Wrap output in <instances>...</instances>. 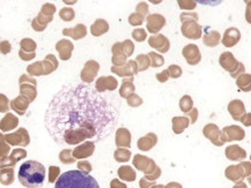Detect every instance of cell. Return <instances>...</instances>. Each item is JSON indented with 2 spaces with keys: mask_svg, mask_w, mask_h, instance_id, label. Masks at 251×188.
I'll list each match as a JSON object with an SVG mask.
<instances>
[{
  "mask_svg": "<svg viewBox=\"0 0 251 188\" xmlns=\"http://www.w3.org/2000/svg\"><path fill=\"white\" fill-rule=\"evenodd\" d=\"M121 116V101L100 94L91 84H65L50 101L44 114L48 134L58 145L102 141L114 133Z\"/></svg>",
  "mask_w": 251,
  "mask_h": 188,
  "instance_id": "obj_1",
  "label": "cell"
},
{
  "mask_svg": "<svg viewBox=\"0 0 251 188\" xmlns=\"http://www.w3.org/2000/svg\"><path fill=\"white\" fill-rule=\"evenodd\" d=\"M47 170L37 161H27L21 164L18 172V179L22 186L27 188H40L46 180Z\"/></svg>",
  "mask_w": 251,
  "mask_h": 188,
  "instance_id": "obj_2",
  "label": "cell"
},
{
  "mask_svg": "<svg viewBox=\"0 0 251 188\" xmlns=\"http://www.w3.org/2000/svg\"><path fill=\"white\" fill-rule=\"evenodd\" d=\"M54 188H100L98 181L89 173L80 170L66 171L54 183Z\"/></svg>",
  "mask_w": 251,
  "mask_h": 188,
  "instance_id": "obj_3",
  "label": "cell"
},
{
  "mask_svg": "<svg viewBox=\"0 0 251 188\" xmlns=\"http://www.w3.org/2000/svg\"><path fill=\"white\" fill-rule=\"evenodd\" d=\"M219 63H220V66L223 67L225 71L229 72L231 78L235 80L246 73V67H244L243 63H240L239 60L235 58L233 53L228 52V51L220 56Z\"/></svg>",
  "mask_w": 251,
  "mask_h": 188,
  "instance_id": "obj_4",
  "label": "cell"
},
{
  "mask_svg": "<svg viewBox=\"0 0 251 188\" xmlns=\"http://www.w3.org/2000/svg\"><path fill=\"white\" fill-rule=\"evenodd\" d=\"M244 136H246V132H244L242 127L231 125L221 129L220 141L223 143L235 141V140H236V141H241V140L244 139Z\"/></svg>",
  "mask_w": 251,
  "mask_h": 188,
  "instance_id": "obj_5",
  "label": "cell"
},
{
  "mask_svg": "<svg viewBox=\"0 0 251 188\" xmlns=\"http://www.w3.org/2000/svg\"><path fill=\"white\" fill-rule=\"evenodd\" d=\"M166 18L162 14H149L146 18V28L147 31L152 35L159 34V31L166 25Z\"/></svg>",
  "mask_w": 251,
  "mask_h": 188,
  "instance_id": "obj_6",
  "label": "cell"
},
{
  "mask_svg": "<svg viewBox=\"0 0 251 188\" xmlns=\"http://www.w3.org/2000/svg\"><path fill=\"white\" fill-rule=\"evenodd\" d=\"M182 35L189 40H199L202 35V28L198 22L186 21L182 23Z\"/></svg>",
  "mask_w": 251,
  "mask_h": 188,
  "instance_id": "obj_7",
  "label": "cell"
},
{
  "mask_svg": "<svg viewBox=\"0 0 251 188\" xmlns=\"http://www.w3.org/2000/svg\"><path fill=\"white\" fill-rule=\"evenodd\" d=\"M182 55L185 58L186 63L191 66L198 65L201 60V50L196 44H188V45L183 47Z\"/></svg>",
  "mask_w": 251,
  "mask_h": 188,
  "instance_id": "obj_8",
  "label": "cell"
},
{
  "mask_svg": "<svg viewBox=\"0 0 251 188\" xmlns=\"http://www.w3.org/2000/svg\"><path fill=\"white\" fill-rule=\"evenodd\" d=\"M111 72L120 78H133L138 74V66L134 60H127V63L122 67H111Z\"/></svg>",
  "mask_w": 251,
  "mask_h": 188,
  "instance_id": "obj_9",
  "label": "cell"
},
{
  "mask_svg": "<svg viewBox=\"0 0 251 188\" xmlns=\"http://www.w3.org/2000/svg\"><path fill=\"white\" fill-rule=\"evenodd\" d=\"M99 71L100 63L98 62H95V60H89V62H87L81 73V79L83 84H91L95 80L96 76H98Z\"/></svg>",
  "mask_w": 251,
  "mask_h": 188,
  "instance_id": "obj_10",
  "label": "cell"
},
{
  "mask_svg": "<svg viewBox=\"0 0 251 188\" xmlns=\"http://www.w3.org/2000/svg\"><path fill=\"white\" fill-rule=\"evenodd\" d=\"M149 45L151 47H153L154 50L159 51L160 53L168 52L170 49L169 40L162 34L152 35V36L149 38Z\"/></svg>",
  "mask_w": 251,
  "mask_h": 188,
  "instance_id": "obj_11",
  "label": "cell"
},
{
  "mask_svg": "<svg viewBox=\"0 0 251 188\" xmlns=\"http://www.w3.org/2000/svg\"><path fill=\"white\" fill-rule=\"evenodd\" d=\"M94 88L100 94H104L105 91H114L116 88H118V81L114 76H101L96 81Z\"/></svg>",
  "mask_w": 251,
  "mask_h": 188,
  "instance_id": "obj_12",
  "label": "cell"
},
{
  "mask_svg": "<svg viewBox=\"0 0 251 188\" xmlns=\"http://www.w3.org/2000/svg\"><path fill=\"white\" fill-rule=\"evenodd\" d=\"M241 33L237 28L230 27L225 31L223 38H221V43L226 47H233L240 42Z\"/></svg>",
  "mask_w": 251,
  "mask_h": 188,
  "instance_id": "obj_13",
  "label": "cell"
},
{
  "mask_svg": "<svg viewBox=\"0 0 251 188\" xmlns=\"http://www.w3.org/2000/svg\"><path fill=\"white\" fill-rule=\"evenodd\" d=\"M202 134L206 139L211 140L212 143L215 146H223L224 143L220 141V134L221 130L219 129V127L214 124H208L202 128Z\"/></svg>",
  "mask_w": 251,
  "mask_h": 188,
  "instance_id": "obj_14",
  "label": "cell"
},
{
  "mask_svg": "<svg viewBox=\"0 0 251 188\" xmlns=\"http://www.w3.org/2000/svg\"><path fill=\"white\" fill-rule=\"evenodd\" d=\"M228 112L230 113L231 118L236 122H240L241 118H242L244 114H246V106H244V103L240 100H234L231 101L229 104H228Z\"/></svg>",
  "mask_w": 251,
  "mask_h": 188,
  "instance_id": "obj_15",
  "label": "cell"
},
{
  "mask_svg": "<svg viewBox=\"0 0 251 188\" xmlns=\"http://www.w3.org/2000/svg\"><path fill=\"white\" fill-rule=\"evenodd\" d=\"M116 146H131V133L127 128L121 127V128L116 129V136H115Z\"/></svg>",
  "mask_w": 251,
  "mask_h": 188,
  "instance_id": "obj_16",
  "label": "cell"
},
{
  "mask_svg": "<svg viewBox=\"0 0 251 188\" xmlns=\"http://www.w3.org/2000/svg\"><path fill=\"white\" fill-rule=\"evenodd\" d=\"M157 142V136L155 133H149L147 135H145L144 138L139 139L138 141V146H139L140 150H150L152 149Z\"/></svg>",
  "mask_w": 251,
  "mask_h": 188,
  "instance_id": "obj_17",
  "label": "cell"
},
{
  "mask_svg": "<svg viewBox=\"0 0 251 188\" xmlns=\"http://www.w3.org/2000/svg\"><path fill=\"white\" fill-rule=\"evenodd\" d=\"M108 31H109V23L107 20H104V19H99V20H96L91 28L92 35L96 37L102 36V35L107 34Z\"/></svg>",
  "mask_w": 251,
  "mask_h": 188,
  "instance_id": "obj_18",
  "label": "cell"
},
{
  "mask_svg": "<svg viewBox=\"0 0 251 188\" xmlns=\"http://www.w3.org/2000/svg\"><path fill=\"white\" fill-rule=\"evenodd\" d=\"M133 81H134L133 78H124L123 79V84H122L121 88H120L121 97L127 98L130 95L134 94V91H136V87H134Z\"/></svg>",
  "mask_w": 251,
  "mask_h": 188,
  "instance_id": "obj_19",
  "label": "cell"
},
{
  "mask_svg": "<svg viewBox=\"0 0 251 188\" xmlns=\"http://www.w3.org/2000/svg\"><path fill=\"white\" fill-rule=\"evenodd\" d=\"M190 126L188 117H174L173 118V130L175 134H182Z\"/></svg>",
  "mask_w": 251,
  "mask_h": 188,
  "instance_id": "obj_20",
  "label": "cell"
},
{
  "mask_svg": "<svg viewBox=\"0 0 251 188\" xmlns=\"http://www.w3.org/2000/svg\"><path fill=\"white\" fill-rule=\"evenodd\" d=\"M202 42L206 46L208 47H215L219 45V43L221 42V35L217 30H211L210 33L205 34L202 37Z\"/></svg>",
  "mask_w": 251,
  "mask_h": 188,
  "instance_id": "obj_21",
  "label": "cell"
},
{
  "mask_svg": "<svg viewBox=\"0 0 251 188\" xmlns=\"http://www.w3.org/2000/svg\"><path fill=\"white\" fill-rule=\"evenodd\" d=\"M236 84L241 90L244 92H249L251 90V75L250 74H244L240 75L236 79Z\"/></svg>",
  "mask_w": 251,
  "mask_h": 188,
  "instance_id": "obj_22",
  "label": "cell"
},
{
  "mask_svg": "<svg viewBox=\"0 0 251 188\" xmlns=\"http://www.w3.org/2000/svg\"><path fill=\"white\" fill-rule=\"evenodd\" d=\"M226 156L230 159H240L246 157V151L239 146H230L226 149Z\"/></svg>",
  "mask_w": 251,
  "mask_h": 188,
  "instance_id": "obj_23",
  "label": "cell"
},
{
  "mask_svg": "<svg viewBox=\"0 0 251 188\" xmlns=\"http://www.w3.org/2000/svg\"><path fill=\"white\" fill-rule=\"evenodd\" d=\"M134 62L137 63L138 66V73L145 72L151 67V60L147 55H139L137 56V58Z\"/></svg>",
  "mask_w": 251,
  "mask_h": 188,
  "instance_id": "obj_24",
  "label": "cell"
},
{
  "mask_svg": "<svg viewBox=\"0 0 251 188\" xmlns=\"http://www.w3.org/2000/svg\"><path fill=\"white\" fill-rule=\"evenodd\" d=\"M147 56L151 60V67H153V68H157V67L165 65V58H163L162 55L155 52V51H151Z\"/></svg>",
  "mask_w": 251,
  "mask_h": 188,
  "instance_id": "obj_25",
  "label": "cell"
},
{
  "mask_svg": "<svg viewBox=\"0 0 251 188\" xmlns=\"http://www.w3.org/2000/svg\"><path fill=\"white\" fill-rule=\"evenodd\" d=\"M179 109H181L182 112L189 113L190 111L194 109V101H192L191 96L189 95H184L179 101Z\"/></svg>",
  "mask_w": 251,
  "mask_h": 188,
  "instance_id": "obj_26",
  "label": "cell"
},
{
  "mask_svg": "<svg viewBox=\"0 0 251 188\" xmlns=\"http://www.w3.org/2000/svg\"><path fill=\"white\" fill-rule=\"evenodd\" d=\"M86 34H87V29L83 24H79L78 27H75V29L73 30H69V29L64 30V35H71V36L75 38V40L85 37Z\"/></svg>",
  "mask_w": 251,
  "mask_h": 188,
  "instance_id": "obj_27",
  "label": "cell"
},
{
  "mask_svg": "<svg viewBox=\"0 0 251 188\" xmlns=\"http://www.w3.org/2000/svg\"><path fill=\"white\" fill-rule=\"evenodd\" d=\"M121 50H122V52H123L124 55L127 57V58H128V57H131L134 52L133 42H132V41H130V40L124 41V42H121Z\"/></svg>",
  "mask_w": 251,
  "mask_h": 188,
  "instance_id": "obj_28",
  "label": "cell"
},
{
  "mask_svg": "<svg viewBox=\"0 0 251 188\" xmlns=\"http://www.w3.org/2000/svg\"><path fill=\"white\" fill-rule=\"evenodd\" d=\"M72 47H73V45L71 43H69V41H62V42H60L57 45V49L58 50H60V49L63 50L62 51V58L64 60L67 59L71 56V52H69V51H67V50L71 51V50H72Z\"/></svg>",
  "mask_w": 251,
  "mask_h": 188,
  "instance_id": "obj_29",
  "label": "cell"
},
{
  "mask_svg": "<svg viewBox=\"0 0 251 188\" xmlns=\"http://www.w3.org/2000/svg\"><path fill=\"white\" fill-rule=\"evenodd\" d=\"M127 60H128L127 57L124 56L123 53H117V55H112L111 63H112V66L122 67L127 63Z\"/></svg>",
  "mask_w": 251,
  "mask_h": 188,
  "instance_id": "obj_30",
  "label": "cell"
},
{
  "mask_svg": "<svg viewBox=\"0 0 251 188\" xmlns=\"http://www.w3.org/2000/svg\"><path fill=\"white\" fill-rule=\"evenodd\" d=\"M167 73H168L169 79H178L181 78L183 71L178 65H170L168 68H167Z\"/></svg>",
  "mask_w": 251,
  "mask_h": 188,
  "instance_id": "obj_31",
  "label": "cell"
},
{
  "mask_svg": "<svg viewBox=\"0 0 251 188\" xmlns=\"http://www.w3.org/2000/svg\"><path fill=\"white\" fill-rule=\"evenodd\" d=\"M126 102H127L128 106H131V107H138L144 103L143 98H141L140 96H138L137 94L130 95V96L126 98Z\"/></svg>",
  "mask_w": 251,
  "mask_h": 188,
  "instance_id": "obj_32",
  "label": "cell"
},
{
  "mask_svg": "<svg viewBox=\"0 0 251 188\" xmlns=\"http://www.w3.org/2000/svg\"><path fill=\"white\" fill-rule=\"evenodd\" d=\"M132 37H133V40L136 42H144L147 38V33L143 28H138V29H134L132 31Z\"/></svg>",
  "mask_w": 251,
  "mask_h": 188,
  "instance_id": "obj_33",
  "label": "cell"
},
{
  "mask_svg": "<svg viewBox=\"0 0 251 188\" xmlns=\"http://www.w3.org/2000/svg\"><path fill=\"white\" fill-rule=\"evenodd\" d=\"M179 19H181L182 23H183V22H186V21L198 22L199 17H198V14L196 12H184V13H182Z\"/></svg>",
  "mask_w": 251,
  "mask_h": 188,
  "instance_id": "obj_34",
  "label": "cell"
},
{
  "mask_svg": "<svg viewBox=\"0 0 251 188\" xmlns=\"http://www.w3.org/2000/svg\"><path fill=\"white\" fill-rule=\"evenodd\" d=\"M144 20H145V18L141 17L140 14H138V13H132L130 17H128V23H130L131 25H133V27H137V25L143 24Z\"/></svg>",
  "mask_w": 251,
  "mask_h": 188,
  "instance_id": "obj_35",
  "label": "cell"
},
{
  "mask_svg": "<svg viewBox=\"0 0 251 188\" xmlns=\"http://www.w3.org/2000/svg\"><path fill=\"white\" fill-rule=\"evenodd\" d=\"M149 4L145 1H141L139 2V4L137 5V8H136V13H138V14H140L141 17H144L145 19L147 18V15H149Z\"/></svg>",
  "mask_w": 251,
  "mask_h": 188,
  "instance_id": "obj_36",
  "label": "cell"
},
{
  "mask_svg": "<svg viewBox=\"0 0 251 188\" xmlns=\"http://www.w3.org/2000/svg\"><path fill=\"white\" fill-rule=\"evenodd\" d=\"M177 4H178L179 8L182 9H195L196 6H197V2L196 1H192V0H179V1H177Z\"/></svg>",
  "mask_w": 251,
  "mask_h": 188,
  "instance_id": "obj_37",
  "label": "cell"
},
{
  "mask_svg": "<svg viewBox=\"0 0 251 188\" xmlns=\"http://www.w3.org/2000/svg\"><path fill=\"white\" fill-rule=\"evenodd\" d=\"M115 158L117 161H127L130 158V151L125 150V149H118L115 151Z\"/></svg>",
  "mask_w": 251,
  "mask_h": 188,
  "instance_id": "obj_38",
  "label": "cell"
},
{
  "mask_svg": "<svg viewBox=\"0 0 251 188\" xmlns=\"http://www.w3.org/2000/svg\"><path fill=\"white\" fill-rule=\"evenodd\" d=\"M186 116H188L190 120V125H194V124H196V122L198 120V110L194 107L189 113H186Z\"/></svg>",
  "mask_w": 251,
  "mask_h": 188,
  "instance_id": "obj_39",
  "label": "cell"
},
{
  "mask_svg": "<svg viewBox=\"0 0 251 188\" xmlns=\"http://www.w3.org/2000/svg\"><path fill=\"white\" fill-rule=\"evenodd\" d=\"M60 15H62V18L64 19V20L69 21V20H72V19L75 18V12H73L72 9L65 8L60 12Z\"/></svg>",
  "mask_w": 251,
  "mask_h": 188,
  "instance_id": "obj_40",
  "label": "cell"
},
{
  "mask_svg": "<svg viewBox=\"0 0 251 188\" xmlns=\"http://www.w3.org/2000/svg\"><path fill=\"white\" fill-rule=\"evenodd\" d=\"M156 80L159 82H161V84H165V82H167L169 80V76H168V73H167V69H165V71L157 73L156 74Z\"/></svg>",
  "mask_w": 251,
  "mask_h": 188,
  "instance_id": "obj_41",
  "label": "cell"
},
{
  "mask_svg": "<svg viewBox=\"0 0 251 188\" xmlns=\"http://www.w3.org/2000/svg\"><path fill=\"white\" fill-rule=\"evenodd\" d=\"M250 119H251V114L250 113H246L242 118H241L240 122L242 123L243 125H246L247 127H249L251 125V120Z\"/></svg>",
  "mask_w": 251,
  "mask_h": 188,
  "instance_id": "obj_42",
  "label": "cell"
},
{
  "mask_svg": "<svg viewBox=\"0 0 251 188\" xmlns=\"http://www.w3.org/2000/svg\"><path fill=\"white\" fill-rule=\"evenodd\" d=\"M9 49H11V47H9V44L8 43H2L1 45H0V50H1V52H4V53H7L8 51H9Z\"/></svg>",
  "mask_w": 251,
  "mask_h": 188,
  "instance_id": "obj_43",
  "label": "cell"
},
{
  "mask_svg": "<svg viewBox=\"0 0 251 188\" xmlns=\"http://www.w3.org/2000/svg\"><path fill=\"white\" fill-rule=\"evenodd\" d=\"M121 176L123 177V178L128 177V178H130V179H132V178L134 177V174H133V173H130V172H124V171L121 168Z\"/></svg>",
  "mask_w": 251,
  "mask_h": 188,
  "instance_id": "obj_44",
  "label": "cell"
}]
</instances>
